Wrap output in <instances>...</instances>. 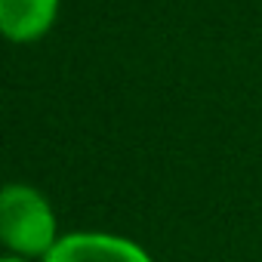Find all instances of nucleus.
<instances>
[{
  "label": "nucleus",
  "instance_id": "f257e3e1",
  "mask_svg": "<svg viewBox=\"0 0 262 262\" xmlns=\"http://www.w3.org/2000/svg\"><path fill=\"white\" fill-rule=\"evenodd\" d=\"M4 244L22 256H47L56 247V219L43 194L28 185H7L0 198Z\"/></svg>",
  "mask_w": 262,
  "mask_h": 262
},
{
  "label": "nucleus",
  "instance_id": "f03ea898",
  "mask_svg": "<svg viewBox=\"0 0 262 262\" xmlns=\"http://www.w3.org/2000/svg\"><path fill=\"white\" fill-rule=\"evenodd\" d=\"M43 262H151L142 247L114 234H68L43 256Z\"/></svg>",
  "mask_w": 262,
  "mask_h": 262
},
{
  "label": "nucleus",
  "instance_id": "7ed1b4c3",
  "mask_svg": "<svg viewBox=\"0 0 262 262\" xmlns=\"http://www.w3.org/2000/svg\"><path fill=\"white\" fill-rule=\"evenodd\" d=\"M59 0H0V25L16 43L37 40L56 19Z\"/></svg>",
  "mask_w": 262,
  "mask_h": 262
},
{
  "label": "nucleus",
  "instance_id": "20e7f679",
  "mask_svg": "<svg viewBox=\"0 0 262 262\" xmlns=\"http://www.w3.org/2000/svg\"><path fill=\"white\" fill-rule=\"evenodd\" d=\"M4 262H25V259H16V256H10V259H4Z\"/></svg>",
  "mask_w": 262,
  "mask_h": 262
}]
</instances>
